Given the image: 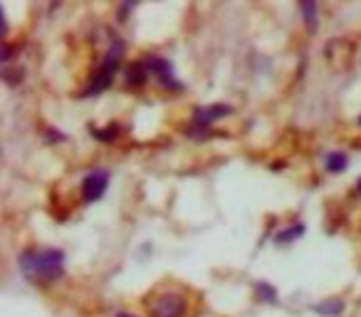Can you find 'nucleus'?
Returning a JSON list of instances; mask_svg holds the SVG:
<instances>
[{
  "mask_svg": "<svg viewBox=\"0 0 361 317\" xmlns=\"http://www.w3.org/2000/svg\"><path fill=\"white\" fill-rule=\"evenodd\" d=\"M23 275L35 285H47L65 275V253L57 248H30L18 258Z\"/></svg>",
  "mask_w": 361,
  "mask_h": 317,
  "instance_id": "f257e3e1",
  "label": "nucleus"
},
{
  "mask_svg": "<svg viewBox=\"0 0 361 317\" xmlns=\"http://www.w3.org/2000/svg\"><path fill=\"white\" fill-rule=\"evenodd\" d=\"M121 55H124V42L114 40V42H111V47H109V52L104 55V62H102V67H99V72H97V77L92 80V85L85 90V97L99 95V92H104L106 87L111 85V80H114L116 70H119Z\"/></svg>",
  "mask_w": 361,
  "mask_h": 317,
  "instance_id": "f03ea898",
  "label": "nucleus"
},
{
  "mask_svg": "<svg viewBox=\"0 0 361 317\" xmlns=\"http://www.w3.org/2000/svg\"><path fill=\"white\" fill-rule=\"evenodd\" d=\"M186 310H188V302L180 292H161L159 297H154L149 302L151 317H183Z\"/></svg>",
  "mask_w": 361,
  "mask_h": 317,
  "instance_id": "7ed1b4c3",
  "label": "nucleus"
},
{
  "mask_svg": "<svg viewBox=\"0 0 361 317\" xmlns=\"http://www.w3.org/2000/svg\"><path fill=\"white\" fill-rule=\"evenodd\" d=\"M106 186H109V172L97 169V172L87 174L85 181H82V198H85V203L99 201L106 193Z\"/></svg>",
  "mask_w": 361,
  "mask_h": 317,
  "instance_id": "20e7f679",
  "label": "nucleus"
},
{
  "mask_svg": "<svg viewBox=\"0 0 361 317\" xmlns=\"http://www.w3.org/2000/svg\"><path fill=\"white\" fill-rule=\"evenodd\" d=\"M146 67H149V72H154L156 77H159L161 82H164L166 87H171V90H180V85L173 80V70H171V65L166 60H146Z\"/></svg>",
  "mask_w": 361,
  "mask_h": 317,
  "instance_id": "39448f33",
  "label": "nucleus"
},
{
  "mask_svg": "<svg viewBox=\"0 0 361 317\" xmlns=\"http://www.w3.org/2000/svg\"><path fill=\"white\" fill-rule=\"evenodd\" d=\"M226 114H231V107H203V109H198L196 112V116H193V124L196 126H208V124H213V121H218L221 116H226Z\"/></svg>",
  "mask_w": 361,
  "mask_h": 317,
  "instance_id": "423d86ee",
  "label": "nucleus"
},
{
  "mask_svg": "<svg viewBox=\"0 0 361 317\" xmlns=\"http://www.w3.org/2000/svg\"><path fill=\"white\" fill-rule=\"evenodd\" d=\"M312 310L317 312V315H324V317H336V315H341L344 312V302L336 297V300H324V302H319V305H314Z\"/></svg>",
  "mask_w": 361,
  "mask_h": 317,
  "instance_id": "0eeeda50",
  "label": "nucleus"
},
{
  "mask_svg": "<svg viewBox=\"0 0 361 317\" xmlns=\"http://www.w3.org/2000/svg\"><path fill=\"white\" fill-rule=\"evenodd\" d=\"M146 75H149V67H146V62H136V65L129 67V72H126V82H129L131 87H141L146 82Z\"/></svg>",
  "mask_w": 361,
  "mask_h": 317,
  "instance_id": "6e6552de",
  "label": "nucleus"
},
{
  "mask_svg": "<svg viewBox=\"0 0 361 317\" xmlns=\"http://www.w3.org/2000/svg\"><path fill=\"white\" fill-rule=\"evenodd\" d=\"M346 167H349V159H346V154H341V151H331V154L326 156V172L341 174V172H346Z\"/></svg>",
  "mask_w": 361,
  "mask_h": 317,
  "instance_id": "1a4fd4ad",
  "label": "nucleus"
},
{
  "mask_svg": "<svg viewBox=\"0 0 361 317\" xmlns=\"http://www.w3.org/2000/svg\"><path fill=\"white\" fill-rule=\"evenodd\" d=\"M302 16H305V23H307V30L314 32L317 30V6L312 3V0H305L300 6Z\"/></svg>",
  "mask_w": 361,
  "mask_h": 317,
  "instance_id": "9d476101",
  "label": "nucleus"
},
{
  "mask_svg": "<svg viewBox=\"0 0 361 317\" xmlns=\"http://www.w3.org/2000/svg\"><path fill=\"white\" fill-rule=\"evenodd\" d=\"M302 233H305V226H290V228H285V231L277 233L275 241L277 243H292V241H297Z\"/></svg>",
  "mask_w": 361,
  "mask_h": 317,
  "instance_id": "9b49d317",
  "label": "nucleus"
},
{
  "mask_svg": "<svg viewBox=\"0 0 361 317\" xmlns=\"http://www.w3.org/2000/svg\"><path fill=\"white\" fill-rule=\"evenodd\" d=\"M255 292H257V297H260V300H265V302H277V290H275L272 285H267V282H257Z\"/></svg>",
  "mask_w": 361,
  "mask_h": 317,
  "instance_id": "f8f14e48",
  "label": "nucleus"
},
{
  "mask_svg": "<svg viewBox=\"0 0 361 317\" xmlns=\"http://www.w3.org/2000/svg\"><path fill=\"white\" fill-rule=\"evenodd\" d=\"M114 134H116V126H111V129H104V131L94 129V136H97V139H104V141L114 139Z\"/></svg>",
  "mask_w": 361,
  "mask_h": 317,
  "instance_id": "ddd939ff",
  "label": "nucleus"
},
{
  "mask_svg": "<svg viewBox=\"0 0 361 317\" xmlns=\"http://www.w3.org/2000/svg\"><path fill=\"white\" fill-rule=\"evenodd\" d=\"M116 317H134V315H126V312H119V315H116Z\"/></svg>",
  "mask_w": 361,
  "mask_h": 317,
  "instance_id": "4468645a",
  "label": "nucleus"
},
{
  "mask_svg": "<svg viewBox=\"0 0 361 317\" xmlns=\"http://www.w3.org/2000/svg\"><path fill=\"white\" fill-rule=\"evenodd\" d=\"M356 189H359V193H361V179H359V186H356Z\"/></svg>",
  "mask_w": 361,
  "mask_h": 317,
  "instance_id": "2eb2a0df",
  "label": "nucleus"
},
{
  "mask_svg": "<svg viewBox=\"0 0 361 317\" xmlns=\"http://www.w3.org/2000/svg\"><path fill=\"white\" fill-rule=\"evenodd\" d=\"M359 124H361V116H359Z\"/></svg>",
  "mask_w": 361,
  "mask_h": 317,
  "instance_id": "dca6fc26",
  "label": "nucleus"
}]
</instances>
